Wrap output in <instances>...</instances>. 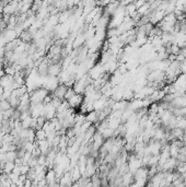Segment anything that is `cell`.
<instances>
[{
	"label": "cell",
	"instance_id": "cell-1",
	"mask_svg": "<svg viewBox=\"0 0 186 187\" xmlns=\"http://www.w3.org/2000/svg\"><path fill=\"white\" fill-rule=\"evenodd\" d=\"M48 68H49V66H48V64H47V58H45V60L37 67V75L41 76V77L48 78L49 77Z\"/></svg>",
	"mask_w": 186,
	"mask_h": 187
},
{
	"label": "cell",
	"instance_id": "cell-2",
	"mask_svg": "<svg viewBox=\"0 0 186 187\" xmlns=\"http://www.w3.org/2000/svg\"><path fill=\"white\" fill-rule=\"evenodd\" d=\"M61 70H63V64H54L50 65L48 68V72H49V77L56 78L58 75H60Z\"/></svg>",
	"mask_w": 186,
	"mask_h": 187
},
{
	"label": "cell",
	"instance_id": "cell-3",
	"mask_svg": "<svg viewBox=\"0 0 186 187\" xmlns=\"http://www.w3.org/2000/svg\"><path fill=\"white\" fill-rule=\"evenodd\" d=\"M10 108H11L10 104H9V102H8L6 99H3V100L0 101V113H1V114L5 113L6 111L10 110Z\"/></svg>",
	"mask_w": 186,
	"mask_h": 187
},
{
	"label": "cell",
	"instance_id": "cell-4",
	"mask_svg": "<svg viewBox=\"0 0 186 187\" xmlns=\"http://www.w3.org/2000/svg\"><path fill=\"white\" fill-rule=\"evenodd\" d=\"M14 167H15V164L13 162H6L5 169H3V173H6V174L9 175L10 173L13 172Z\"/></svg>",
	"mask_w": 186,
	"mask_h": 187
},
{
	"label": "cell",
	"instance_id": "cell-5",
	"mask_svg": "<svg viewBox=\"0 0 186 187\" xmlns=\"http://www.w3.org/2000/svg\"><path fill=\"white\" fill-rule=\"evenodd\" d=\"M15 159H17V152L15 151H9V152L6 153V161L7 162L14 163Z\"/></svg>",
	"mask_w": 186,
	"mask_h": 187
}]
</instances>
